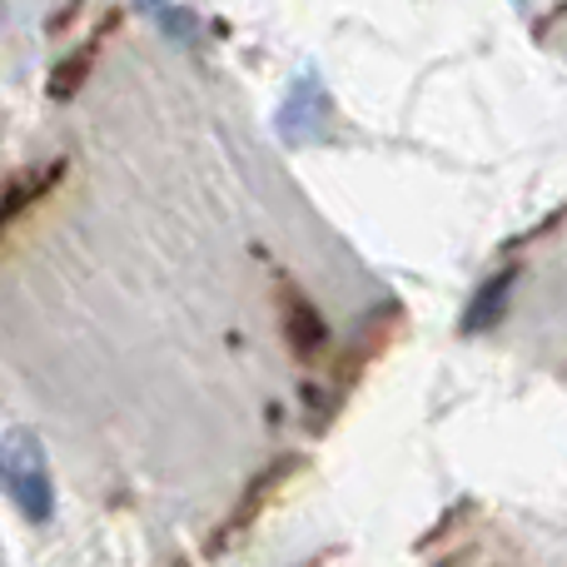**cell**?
<instances>
[{
	"label": "cell",
	"instance_id": "7a4b0ae2",
	"mask_svg": "<svg viewBox=\"0 0 567 567\" xmlns=\"http://www.w3.org/2000/svg\"><path fill=\"white\" fill-rule=\"evenodd\" d=\"M508 284H513V275H498L488 284V289L473 299V309H468V329H483V323H493V309H498L503 299H508Z\"/></svg>",
	"mask_w": 567,
	"mask_h": 567
},
{
	"label": "cell",
	"instance_id": "3957f363",
	"mask_svg": "<svg viewBox=\"0 0 567 567\" xmlns=\"http://www.w3.org/2000/svg\"><path fill=\"white\" fill-rule=\"evenodd\" d=\"M20 205H25V189H16V195H6V199H0V225H6V219L16 215Z\"/></svg>",
	"mask_w": 567,
	"mask_h": 567
},
{
	"label": "cell",
	"instance_id": "6da1fadb",
	"mask_svg": "<svg viewBox=\"0 0 567 567\" xmlns=\"http://www.w3.org/2000/svg\"><path fill=\"white\" fill-rule=\"evenodd\" d=\"M0 483L16 498V508L25 513L30 523H45L50 508H55V488H50V468L45 453H40L35 433H16V439L0 449Z\"/></svg>",
	"mask_w": 567,
	"mask_h": 567
}]
</instances>
